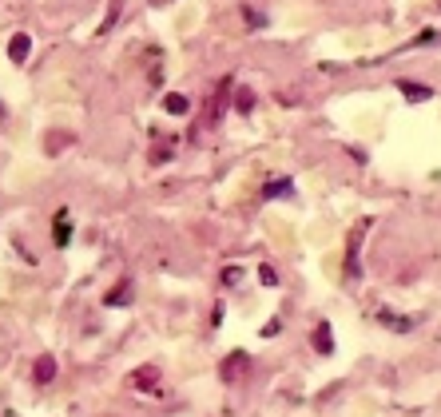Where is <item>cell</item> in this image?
<instances>
[{"instance_id":"obj_1","label":"cell","mask_w":441,"mask_h":417,"mask_svg":"<svg viewBox=\"0 0 441 417\" xmlns=\"http://www.w3.org/2000/svg\"><path fill=\"white\" fill-rule=\"evenodd\" d=\"M247 374H251V353H247V350H231L227 358H223V366H219L223 385H238V382H247Z\"/></svg>"},{"instance_id":"obj_2","label":"cell","mask_w":441,"mask_h":417,"mask_svg":"<svg viewBox=\"0 0 441 417\" xmlns=\"http://www.w3.org/2000/svg\"><path fill=\"white\" fill-rule=\"evenodd\" d=\"M127 385H135V389H143V394H159V385H163V374H159V366H135L131 374H127Z\"/></svg>"},{"instance_id":"obj_3","label":"cell","mask_w":441,"mask_h":417,"mask_svg":"<svg viewBox=\"0 0 441 417\" xmlns=\"http://www.w3.org/2000/svg\"><path fill=\"white\" fill-rule=\"evenodd\" d=\"M366 231H370V219H362V223L354 226V235H350V242H346V274H350V278H358V274H362V262H358V251H362V239H366Z\"/></svg>"},{"instance_id":"obj_4","label":"cell","mask_w":441,"mask_h":417,"mask_svg":"<svg viewBox=\"0 0 441 417\" xmlns=\"http://www.w3.org/2000/svg\"><path fill=\"white\" fill-rule=\"evenodd\" d=\"M32 382H36V385H52V382H56V358H52V353H40V358H36V366H32Z\"/></svg>"},{"instance_id":"obj_5","label":"cell","mask_w":441,"mask_h":417,"mask_svg":"<svg viewBox=\"0 0 441 417\" xmlns=\"http://www.w3.org/2000/svg\"><path fill=\"white\" fill-rule=\"evenodd\" d=\"M310 346H315L322 358H330V353H334V330H330V322H318V326H315V334H310Z\"/></svg>"},{"instance_id":"obj_6","label":"cell","mask_w":441,"mask_h":417,"mask_svg":"<svg viewBox=\"0 0 441 417\" xmlns=\"http://www.w3.org/2000/svg\"><path fill=\"white\" fill-rule=\"evenodd\" d=\"M397 92H402L406 99H413V104L433 99V88H429V84H417V80H397Z\"/></svg>"},{"instance_id":"obj_7","label":"cell","mask_w":441,"mask_h":417,"mask_svg":"<svg viewBox=\"0 0 441 417\" xmlns=\"http://www.w3.org/2000/svg\"><path fill=\"white\" fill-rule=\"evenodd\" d=\"M28 56H32V36L28 32H16L12 40H8V60H12V64H24Z\"/></svg>"},{"instance_id":"obj_8","label":"cell","mask_w":441,"mask_h":417,"mask_svg":"<svg viewBox=\"0 0 441 417\" xmlns=\"http://www.w3.org/2000/svg\"><path fill=\"white\" fill-rule=\"evenodd\" d=\"M52 242H56V246H68V242H72V219H68V211H60V215L52 219Z\"/></svg>"},{"instance_id":"obj_9","label":"cell","mask_w":441,"mask_h":417,"mask_svg":"<svg viewBox=\"0 0 441 417\" xmlns=\"http://www.w3.org/2000/svg\"><path fill=\"white\" fill-rule=\"evenodd\" d=\"M127 302H131V278H120V282L104 294V306H127Z\"/></svg>"},{"instance_id":"obj_10","label":"cell","mask_w":441,"mask_h":417,"mask_svg":"<svg viewBox=\"0 0 441 417\" xmlns=\"http://www.w3.org/2000/svg\"><path fill=\"white\" fill-rule=\"evenodd\" d=\"M163 112H167V115H187L191 112V99L183 96V92H167V96H163Z\"/></svg>"},{"instance_id":"obj_11","label":"cell","mask_w":441,"mask_h":417,"mask_svg":"<svg viewBox=\"0 0 441 417\" xmlns=\"http://www.w3.org/2000/svg\"><path fill=\"white\" fill-rule=\"evenodd\" d=\"M378 322H386V326H390V330H397V334H410L413 326H417L413 318H406V314H390V310H382Z\"/></svg>"},{"instance_id":"obj_12","label":"cell","mask_w":441,"mask_h":417,"mask_svg":"<svg viewBox=\"0 0 441 417\" xmlns=\"http://www.w3.org/2000/svg\"><path fill=\"white\" fill-rule=\"evenodd\" d=\"M286 195H294L290 179H270L267 187H263V199H286Z\"/></svg>"},{"instance_id":"obj_13","label":"cell","mask_w":441,"mask_h":417,"mask_svg":"<svg viewBox=\"0 0 441 417\" xmlns=\"http://www.w3.org/2000/svg\"><path fill=\"white\" fill-rule=\"evenodd\" d=\"M44 147H48V155H60L64 147H72V135H68V131H52Z\"/></svg>"},{"instance_id":"obj_14","label":"cell","mask_w":441,"mask_h":417,"mask_svg":"<svg viewBox=\"0 0 441 417\" xmlns=\"http://www.w3.org/2000/svg\"><path fill=\"white\" fill-rule=\"evenodd\" d=\"M235 108H238L243 115L254 108V92H251V88H238V92H235Z\"/></svg>"},{"instance_id":"obj_15","label":"cell","mask_w":441,"mask_h":417,"mask_svg":"<svg viewBox=\"0 0 441 417\" xmlns=\"http://www.w3.org/2000/svg\"><path fill=\"white\" fill-rule=\"evenodd\" d=\"M238 278H243V271H238V266H227V271H223V287H235Z\"/></svg>"},{"instance_id":"obj_16","label":"cell","mask_w":441,"mask_h":417,"mask_svg":"<svg viewBox=\"0 0 441 417\" xmlns=\"http://www.w3.org/2000/svg\"><path fill=\"white\" fill-rule=\"evenodd\" d=\"M259 278H263L267 287H274V282H279V274H274V266H259Z\"/></svg>"}]
</instances>
